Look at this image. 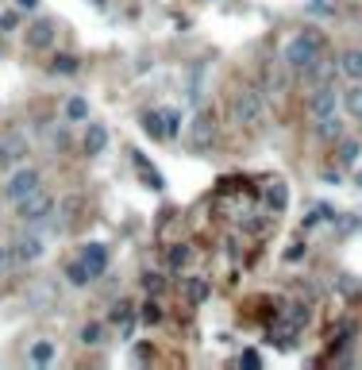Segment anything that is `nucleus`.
<instances>
[{
	"label": "nucleus",
	"instance_id": "obj_17",
	"mask_svg": "<svg viewBox=\"0 0 362 370\" xmlns=\"http://www.w3.org/2000/svg\"><path fill=\"white\" fill-rule=\"evenodd\" d=\"M66 278H70L73 286H89V282H93V274L85 270V262L78 259V262H70V267H66Z\"/></svg>",
	"mask_w": 362,
	"mask_h": 370
},
{
	"label": "nucleus",
	"instance_id": "obj_10",
	"mask_svg": "<svg viewBox=\"0 0 362 370\" xmlns=\"http://www.w3.org/2000/svg\"><path fill=\"white\" fill-rule=\"evenodd\" d=\"M51 39H54V24L39 20V24L27 27V46H31V51H46V46H51Z\"/></svg>",
	"mask_w": 362,
	"mask_h": 370
},
{
	"label": "nucleus",
	"instance_id": "obj_33",
	"mask_svg": "<svg viewBox=\"0 0 362 370\" xmlns=\"http://www.w3.org/2000/svg\"><path fill=\"white\" fill-rule=\"evenodd\" d=\"M0 278H4V270H0Z\"/></svg>",
	"mask_w": 362,
	"mask_h": 370
},
{
	"label": "nucleus",
	"instance_id": "obj_27",
	"mask_svg": "<svg viewBox=\"0 0 362 370\" xmlns=\"http://www.w3.org/2000/svg\"><path fill=\"white\" fill-rule=\"evenodd\" d=\"M12 166V147H8V139H0V170Z\"/></svg>",
	"mask_w": 362,
	"mask_h": 370
},
{
	"label": "nucleus",
	"instance_id": "obj_6",
	"mask_svg": "<svg viewBox=\"0 0 362 370\" xmlns=\"http://www.w3.org/2000/svg\"><path fill=\"white\" fill-rule=\"evenodd\" d=\"M189 139H193L197 147H208L216 139V116L212 112H197L193 128H189Z\"/></svg>",
	"mask_w": 362,
	"mask_h": 370
},
{
	"label": "nucleus",
	"instance_id": "obj_24",
	"mask_svg": "<svg viewBox=\"0 0 362 370\" xmlns=\"http://www.w3.org/2000/svg\"><path fill=\"white\" fill-rule=\"evenodd\" d=\"M177 120H181L177 112H162V123H166V135H177V128H181Z\"/></svg>",
	"mask_w": 362,
	"mask_h": 370
},
{
	"label": "nucleus",
	"instance_id": "obj_28",
	"mask_svg": "<svg viewBox=\"0 0 362 370\" xmlns=\"http://www.w3.org/2000/svg\"><path fill=\"white\" fill-rule=\"evenodd\" d=\"M185 259H189V247H177V251H170V262H174V267H181Z\"/></svg>",
	"mask_w": 362,
	"mask_h": 370
},
{
	"label": "nucleus",
	"instance_id": "obj_1",
	"mask_svg": "<svg viewBox=\"0 0 362 370\" xmlns=\"http://www.w3.org/2000/svg\"><path fill=\"white\" fill-rule=\"evenodd\" d=\"M232 116H235L239 128L259 131L262 123H266V101H262V93L251 89V85H243V89L232 97Z\"/></svg>",
	"mask_w": 362,
	"mask_h": 370
},
{
	"label": "nucleus",
	"instance_id": "obj_5",
	"mask_svg": "<svg viewBox=\"0 0 362 370\" xmlns=\"http://www.w3.org/2000/svg\"><path fill=\"white\" fill-rule=\"evenodd\" d=\"M336 108H339L336 81H331V85H316V89H312V97H309V116L312 120H324V116H336Z\"/></svg>",
	"mask_w": 362,
	"mask_h": 370
},
{
	"label": "nucleus",
	"instance_id": "obj_18",
	"mask_svg": "<svg viewBox=\"0 0 362 370\" xmlns=\"http://www.w3.org/2000/svg\"><path fill=\"white\" fill-rule=\"evenodd\" d=\"M358 150H362V147L355 143V139H343V143H339V163H343V166H355V163H358Z\"/></svg>",
	"mask_w": 362,
	"mask_h": 370
},
{
	"label": "nucleus",
	"instance_id": "obj_4",
	"mask_svg": "<svg viewBox=\"0 0 362 370\" xmlns=\"http://www.w3.org/2000/svg\"><path fill=\"white\" fill-rule=\"evenodd\" d=\"M35 189H43V174L35 166H20L12 178H8V185H4V197L8 201H24V197H31Z\"/></svg>",
	"mask_w": 362,
	"mask_h": 370
},
{
	"label": "nucleus",
	"instance_id": "obj_11",
	"mask_svg": "<svg viewBox=\"0 0 362 370\" xmlns=\"http://www.w3.org/2000/svg\"><path fill=\"white\" fill-rule=\"evenodd\" d=\"M339 73L347 81H362V51L355 46V51H343L339 54Z\"/></svg>",
	"mask_w": 362,
	"mask_h": 370
},
{
	"label": "nucleus",
	"instance_id": "obj_23",
	"mask_svg": "<svg viewBox=\"0 0 362 370\" xmlns=\"http://www.w3.org/2000/svg\"><path fill=\"white\" fill-rule=\"evenodd\" d=\"M139 317H143V324H158V320H162V305H158V301H147Z\"/></svg>",
	"mask_w": 362,
	"mask_h": 370
},
{
	"label": "nucleus",
	"instance_id": "obj_20",
	"mask_svg": "<svg viewBox=\"0 0 362 370\" xmlns=\"http://www.w3.org/2000/svg\"><path fill=\"white\" fill-rule=\"evenodd\" d=\"M51 359H54V344H35V347H31V363L46 366Z\"/></svg>",
	"mask_w": 362,
	"mask_h": 370
},
{
	"label": "nucleus",
	"instance_id": "obj_7",
	"mask_svg": "<svg viewBox=\"0 0 362 370\" xmlns=\"http://www.w3.org/2000/svg\"><path fill=\"white\" fill-rule=\"evenodd\" d=\"M81 262H85V270H89L93 278H100L104 267H108V247H104V243H89L81 251Z\"/></svg>",
	"mask_w": 362,
	"mask_h": 370
},
{
	"label": "nucleus",
	"instance_id": "obj_19",
	"mask_svg": "<svg viewBox=\"0 0 362 370\" xmlns=\"http://www.w3.org/2000/svg\"><path fill=\"white\" fill-rule=\"evenodd\" d=\"M20 267V255H16V243H4L0 247V270H12Z\"/></svg>",
	"mask_w": 362,
	"mask_h": 370
},
{
	"label": "nucleus",
	"instance_id": "obj_22",
	"mask_svg": "<svg viewBox=\"0 0 362 370\" xmlns=\"http://www.w3.org/2000/svg\"><path fill=\"white\" fill-rule=\"evenodd\" d=\"M51 70L54 73H73L78 70V58H73V54H58V58L51 62Z\"/></svg>",
	"mask_w": 362,
	"mask_h": 370
},
{
	"label": "nucleus",
	"instance_id": "obj_30",
	"mask_svg": "<svg viewBox=\"0 0 362 370\" xmlns=\"http://www.w3.org/2000/svg\"><path fill=\"white\" fill-rule=\"evenodd\" d=\"M128 309H131V305H116V312H112V320H116V324H120V320H123V324H128V317H131Z\"/></svg>",
	"mask_w": 362,
	"mask_h": 370
},
{
	"label": "nucleus",
	"instance_id": "obj_3",
	"mask_svg": "<svg viewBox=\"0 0 362 370\" xmlns=\"http://www.w3.org/2000/svg\"><path fill=\"white\" fill-rule=\"evenodd\" d=\"M16 216L27 224V227H39L54 216V197L43 193V189H35L31 197H24V201H16Z\"/></svg>",
	"mask_w": 362,
	"mask_h": 370
},
{
	"label": "nucleus",
	"instance_id": "obj_15",
	"mask_svg": "<svg viewBox=\"0 0 362 370\" xmlns=\"http://www.w3.org/2000/svg\"><path fill=\"white\" fill-rule=\"evenodd\" d=\"M143 131H147L150 139H166V123H162V112H147V116H143Z\"/></svg>",
	"mask_w": 362,
	"mask_h": 370
},
{
	"label": "nucleus",
	"instance_id": "obj_12",
	"mask_svg": "<svg viewBox=\"0 0 362 370\" xmlns=\"http://www.w3.org/2000/svg\"><path fill=\"white\" fill-rule=\"evenodd\" d=\"M104 147H108L104 123H89V128H85V155H104Z\"/></svg>",
	"mask_w": 362,
	"mask_h": 370
},
{
	"label": "nucleus",
	"instance_id": "obj_29",
	"mask_svg": "<svg viewBox=\"0 0 362 370\" xmlns=\"http://www.w3.org/2000/svg\"><path fill=\"white\" fill-rule=\"evenodd\" d=\"M143 286H147V293H155L162 286V278H158V274H147V278H143Z\"/></svg>",
	"mask_w": 362,
	"mask_h": 370
},
{
	"label": "nucleus",
	"instance_id": "obj_8",
	"mask_svg": "<svg viewBox=\"0 0 362 370\" xmlns=\"http://www.w3.org/2000/svg\"><path fill=\"white\" fill-rule=\"evenodd\" d=\"M336 73H339V66H336V62H328V58L320 54V58L312 62L309 70H304V78L312 81V89H316V85H331V81H336Z\"/></svg>",
	"mask_w": 362,
	"mask_h": 370
},
{
	"label": "nucleus",
	"instance_id": "obj_25",
	"mask_svg": "<svg viewBox=\"0 0 362 370\" xmlns=\"http://www.w3.org/2000/svg\"><path fill=\"white\" fill-rule=\"evenodd\" d=\"M81 344H100V328H97V324H85V332H81Z\"/></svg>",
	"mask_w": 362,
	"mask_h": 370
},
{
	"label": "nucleus",
	"instance_id": "obj_16",
	"mask_svg": "<svg viewBox=\"0 0 362 370\" xmlns=\"http://www.w3.org/2000/svg\"><path fill=\"white\" fill-rule=\"evenodd\" d=\"M66 116H70L73 123L89 120V104H85V97H70V101H66Z\"/></svg>",
	"mask_w": 362,
	"mask_h": 370
},
{
	"label": "nucleus",
	"instance_id": "obj_2",
	"mask_svg": "<svg viewBox=\"0 0 362 370\" xmlns=\"http://www.w3.org/2000/svg\"><path fill=\"white\" fill-rule=\"evenodd\" d=\"M324 54V39L316 31H301V35H293L289 46H285V66H289L293 73H304L312 62H316Z\"/></svg>",
	"mask_w": 362,
	"mask_h": 370
},
{
	"label": "nucleus",
	"instance_id": "obj_14",
	"mask_svg": "<svg viewBox=\"0 0 362 370\" xmlns=\"http://www.w3.org/2000/svg\"><path fill=\"white\" fill-rule=\"evenodd\" d=\"M339 97H343V108H347L355 120H362V85H351V89L339 93Z\"/></svg>",
	"mask_w": 362,
	"mask_h": 370
},
{
	"label": "nucleus",
	"instance_id": "obj_13",
	"mask_svg": "<svg viewBox=\"0 0 362 370\" xmlns=\"http://www.w3.org/2000/svg\"><path fill=\"white\" fill-rule=\"evenodd\" d=\"M316 135H320V139H328V143L343 139V120H339V112H336V116H324V120H316Z\"/></svg>",
	"mask_w": 362,
	"mask_h": 370
},
{
	"label": "nucleus",
	"instance_id": "obj_21",
	"mask_svg": "<svg viewBox=\"0 0 362 370\" xmlns=\"http://www.w3.org/2000/svg\"><path fill=\"white\" fill-rule=\"evenodd\" d=\"M205 297H208V282L205 278H193V282H189V301H193V305H201Z\"/></svg>",
	"mask_w": 362,
	"mask_h": 370
},
{
	"label": "nucleus",
	"instance_id": "obj_32",
	"mask_svg": "<svg viewBox=\"0 0 362 370\" xmlns=\"http://www.w3.org/2000/svg\"><path fill=\"white\" fill-rule=\"evenodd\" d=\"M355 185H358V189H362V170H358V174H355Z\"/></svg>",
	"mask_w": 362,
	"mask_h": 370
},
{
	"label": "nucleus",
	"instance_id": "obj_9",
	"mask_svg": "<svg viewBox=\"0 0 362 370\" xmlns=\"http://www.w3.org/2000/svg\"><path fill=\"white\" fill-rule=\"evenodd\" d=\"M16 255H20V262H39L46 255V247H43L39 235H20V240H16Z\"/></svg>",
	"mask_w": 362,
	"mask_h": 370
},
{
	"label": "nucleus",
	"instance_id": "obj_26",
	"mask_svg": "<svg viewBox=\"0 0 362 370\" xmlns=\"http://www.w3.org/2000/svg\"><path fill=\"white\" fill-rule=\"evenodd\" d=\"M285 197H289V193H285V185H281V182H274V189H270V205H278V208H281V205H285Z\"/></svg>",
	"mask_w": 362,
	"mask_h": 370
},
{
	"label": "nucleus",
	"instance_id": "obj_31",
	"mask_svg": "<svg viewBox=\"0 0 362 370\" xmlns=\"http://www.w3.org/2000/svg\"><path fill=\"white\" fill-rule=\"evenodd\" d=\"M16 4H20V8H27V12H31V8H39V0H16Z\"/></svg>",
	"mask_w": 362,
	"mask_h": 370
}]
</instances>
